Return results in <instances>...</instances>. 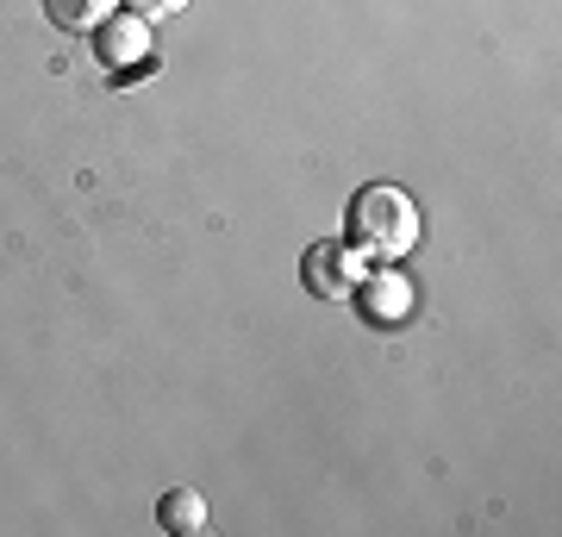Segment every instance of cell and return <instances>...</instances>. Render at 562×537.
<instances>
[{
    "label": "cell",
    "mask_w": 562,
    "mask_h": 537,
    "mask_svg": "<svg viewBox=\"0 0 562 537\" xmlns=\"http://www.w3.org/2000/svg\"><path fill=\"white\" fill-rule=\"evenodd\" d=\"M344 232H350V244H357L362 257L401 262L406 250L419 244V206H413V194H406V188L375 181V188H362V194L350 200V220H344Z\"/></svg>",
    "instance_id": "obj_1"
},
{
    "label": "cell",
    "mask_w": 562,
    "mask_h": 537,
    "mask_svg": "<svg viewBox=\"0 0 562 537\" xmlns=\"http://www.w3.org/2000/svg\"><path fill=\"white\" fill-rule=\"evenodd\" d=\"M301 281L319 300H350L357 288V262H350V244H313L301 257Z\"/></svg>",
    "instance_id": "obj_2"
},
{
    "label": "cell",
    "mask_w": 562,
    "mask_h": 537,
    "mask_svg": "<svg viewBox=\"0 0 562 537\" xmlns=\"http://www.w3.org/2000/svg\"><path fill=\"white\" fill-rule=\"evenodd\" d=\"M94 51H101V63H113V69H132V63H144L150 51H157V38H150V20H138V13H113V20L94 32Z\"/></svg>",
    "instance_id": "obj_3"
},
{
    "label": "cell",
    "mask_w": 562,
    "mask_h": 537,
    "mask_svg": "<svg viewBox=\"0 0 562 537\" xmlns=\"http://www.w3.org/2000/svg\"><path fill=\"white\" fill-rule=\"evenodd\" d=\"M157 525L169 537H201L206 532V500L194 494V488H169V494L157 500Z\"/></svg>",
    "instance_id": "obj_4"
},
{
    "label": "cell",
    "mask_w": 562,
    "mask_h": 537,
    "mask_svg": "<svg viewBox=\"0 0 562 537\" xmlns=\"http://www.w3.org/2000/svg\"><path fill=\"white\" fill-rule=\"evenodd\" d=\"M44 13H50L63 32H101V25L120 13V0H44Z\"/></svg>",
    "instance_id": "obj_5"
},
{
    "label": "cell",
    "mask_w": 562,
    "mask_h": 537,
    "mask_svg": "<svg viewBox=\"0 0 562 537\" xmlns=\"http://www.w3.org/2000/svg\"><path fill=\"white\" fill-rule=\"evenodd\" d=\"M369 300H375V313L382 318H394V313H413V288H406V281H394V276H382L375 281V288H369Z\"/></svg>",
    "instance_id": "obj_6"
},
{
    "label": "cell",
    "mask_w": 562,
    "mask_h": 537,
    "mask_svg": "<svg viewBox=\"0 0 562 537\" xmlns=\"http://www.w3.org/2000/svg\"><path fill=\"white\" fill-rule=\"evenodd\" d=\"M125 7H132L138 20H169V13H181V7H188V0H125Z\"/></svg>",
    "instance_id": "obj_7"
}]
</instances>
